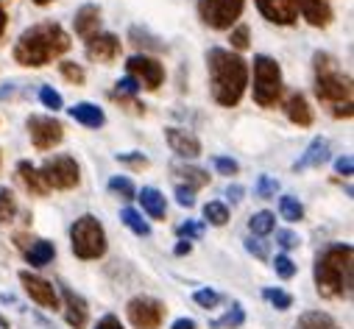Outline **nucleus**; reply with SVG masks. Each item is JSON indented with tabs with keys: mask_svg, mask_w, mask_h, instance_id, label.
<instances>
[{
	"mask_svg": "<svg viewBox=\"0 0 354 329\" xmlns=\"http://www.w3.org/2000/svg\"><path fill=\"white\" fill-rule=\"evenodd\" d=\"M70 118H73L75 123L86 126V129H101V126L106 123V115H104V109H101V106H95V104H90V101L75 104V106L70 109Z\"/></svg>",
	"mask_w": 354,
	"mask_h": 329,
	"instance_id": "obj_21",
	"label": "nucleus"
},
{
	"mask_svg": "<svg viewBox=\"0 0 354 329\" xmlns=\"http://www.w3.org/2000/svg\"><path fill=\"white\" fill-rule=\"evenodd\" d=\"M285 112H288V118H290L296 126H310V123H313V109H310V104H307V98H304L301 93H296V95L288 98Z\"/></svg>",
	"mask_w": 354,
	"mask_h": 329,
	"instance_id": "obj_24",
	"label": "nucleus"
},
{
	"mask_svg": "<svg viewBox=\"0 0 354 329\" xmlns=\"http://www.w3.org/2000/svg\"><path fill=\"white\" fill-rule=\"evenodd\" d=\"M173 173H176V179L182 182L179 187H187V190H193V193L209 185V173H204L201 168H193V164H176Z\"/></svg>",
	"mask_w": 354,
	"mask_h": 329,
	"instance_id": "obj_22",
	"label": "nucleus"
},
{
	"mask_svg": "<svg viewBox=\"0 0 354 329\" xmlns=\"http://www.w3.org/2000/svg\"><path fill=\"white\" fill-rule=\"evenodd\" d=\"M282 70L271 56L254 59V101L265 109H271L282 98Z\"/></svg>",
	"mask_w": 354,
	"mask_h": 329,
	"instance_id": "obj_6",
	"label": "nucleus"
},
{
	"mask_svg": "<svg viewBox=\"0 0 354 329\" xmlns=\"http://www.w3.org/2000/svg\"><path fill=\"white\" fill-rule=\"evenodd\" d=\"M26 126H28V134H31V142H34L37 151H50L64 137L62 123L53 120V118H48V115H31L26 120Z\"/></svg>",
	"mask_w": 354,
	"mask_h": 329,
	"instance_id": "obj_9",
	"label": "nucleus"
},
{
	"mask_svg": "<svg viewBox=\"0 0 354 329\" xmlns=\"http://www.w3.org/2000/svg\"><path fill=\"white\" fill-rule=\"evenodd\" d=\"M215 171H218V173H223V176H234L240 168H237V162H234V159L218 156V159H215Z\"/></svg>",
	"mask_w": 354,
	"mask_h": 329,
	"instance_id": "obj_42",
	"label": "nucleus"
},
{
	"mask_svg": "<svg viewBox=\"0 0 354 329\" xmlns=\"http://www.w3.org/2000/svg\"><path fill=\"white\" fill-rule=\"evenodd\" d=\"M20 282H23V288H26V293H28L39 307H45V310H56V307H59V293H56V288H53L48 279H42V276H37V274H31V271H20Z\"/></svg>",
	"mask_w": 354,
	"mask_h": 329,
	"instance_id": "obj_12",
	"label": "nucleus"
},
{
	"mask_svg": "<svg viewBox=\"0 0 354 329\" xmlns=\"http://www.w3.org/2000/svg\"><path fill=\"white\" fill-rule=\"evenodd\" d=\"M262 296L268 299L277 310H290L293 307V296L288 290H279V288H268V290H262Z\"/></svg>",
	"mask_w": 354,
	"mask_h": 329,
	"instance_id": "obj_34",
	"label": "nucleus"
},
{
	"mask_svg": "<svg viewBox=\"0 0 354 329\" xmlns=\"http://www.w3.org/2000/svg\"><path fill=\"white\" fill-rule=\"evenodd\" d=\"M120 220L134 232V234H140V237H148L151 234V226H148V220L137 212V209H131V207H126L123 212H120Z\"/></svg>",
	"mask_w": 354,
	"mask_h": 329,
	"instance_id": "obj_28",
	"label": "nucleus"
},
{
	"mask_svg": "<svg viewBox=\"0 0 354 329\" xmlns=\"http://www.w3.org/2000/svg\"><path fill=\"white\" fill-rule=\"evenodd\" d=\"M315 95L335 118L354 115L351 78L340 73L337 62L329 53H315Z\"/></svg>",
	"mask_w": 354,
	"mask_h": 329,
	"instance_id": "obj_4",
	"label": "nucleus"
},
{
	"mask_svg": "<svg viewBox=\"0 0 354 329\" xmlns=\"http://www.w3.org/2000/svg\"><path fill=\"white\" fill-rule=\"evenodd\" d=\"M70 245L73 254L78 260H98L106 252V232L101 226L98 218L93 215H81L73 226H70Z\"/></svg>",
	"mask_w": 354,
	"mask_h": 329,
	"instance_id": "obj_5",
	"label": "nucleus"
},
{
	"mask_svg": "<svg viewBox=\"0 0 354 329\" xmlns=\"http://www.w3.org/2000/svg\"><path fill=\"white\" fill-rule=\"evenodd\" d=\"M39 101H42L48 109H53V112H59V109L64 106V104H62V95H59L53 87H42V90H39Z\"/></svg>",
	"mask_w": 354,
	"mask_h": 329,
	"instance_id": "obj_38",
	"label": "nucleus"
},
{
	"mask_svg": "<svg viewBox=\"0 0 354 329\" xmlns=\"http://www.w3.org/2000/svg\"><path fill=\"white\" fill-rule=\"evenodd\" d=\"M140 204H142V212L151 218V220H165L167 215V204H165V196L156 190V187H142L137 193Z\"/></svg>",
	"mask_w": 354,
	"mask_h": 329,
	"instance_id": "obj_20",
	"label": "nucleus"
},
{
	"mask_svg": "<svg viewBox=\"0 0 354 329\" xmlns=\"http://www.w3.org/2000/svg\"><path fill=\"white\" fill-rule=\"evenodd\" d=\"M70 48V37L59 23H39L20 34L15 45V62L23 67H45Z\"/></svg>",
	"mask_w": 354,
	"mask_h": 329,
	"instance_id": "obj_3",
	"label": "nucleus"
},
{
	"mask_svg": "<svg viewBox=\"0 0 354 329\" xmlns=\"http://www.w3.org/2000/svg\"><path fill=\"white\" fill-rule=\"evenodd\" d=\"M277 190H279V182H277V179H271V176H259V182H257V196L271 198V196H277Z\"/></svg>",
	"mask_w": 354,
	"mask_h": 329,
	"instance_id": "obj_40",
	"label": "nucleus"
},
{
	"mask_svg": "<svg viewBox=\"0 0 354 329\" xmlns=\"http://www.w3.org/2000/svg\"><path fill=\"white\" fill-rule=\"evenodd\" d=\"M335 171L343 173V176H351V173H354V162H351V156H340V159L335 162Z\"/></svg>",
	"mask_w": 354,
	"mask_h": 329,
	"instance_id": "obj_46",
	"label": "nucleus"
},
{
	"mask_svg": "<svg viewBox=\"0 0 354 329\" xmlns=\"http://www.w3.org/2000/svg\"><path fill=\"white\" fill-rule=\"evenodd\" d=\"M257 9L265 20L277 26H293L299 17L296 0H257Z\"/></svg>",
	"mask_w": 354,
	"mask_h": 329,
	"instance_id": "obj_13",
	"label": "nucleus"
},
{
	"mask_svg": "<svg viewBox=\"0 0 354 329\" xmlns=\"http://www.w3.org/2000/svg\"><path fill=\"white\" fill-rule=\"evenodd\" d=\"M296 12H301V17L315 28H324L332 23V9L326 0H296Z\"/></svg>",
	"mask_w": 354,
	"mask_h": 329,
	"instance_id": "obj_17",
	"label": "nucleus"
},
{
	"mask_svg": "<svg viewBox=\"0 0 354 329\" xmlns=\"http://www.w3.org/2000/svg\"><path fill=\"white\" fill-rule=\"evenodd\" d=\"M326 159H329V142H326L324 137H315V140L307 145V151L301 153V159L293 164V168H296V173H299V171H307V168H321Z\"/></svg>",
	"mask_w": 354,
	"mask_h": 329,
	"instance_id": "obj_18",
	"label": "nucleus"
},
{
	"mask_svg": "<svg viewBox=\"0 0 354 329\" xmlns=\"http://www.w3.org/2000/svg\"><path fill=\"white\" fill-rule=\"evenodd\" d=\"M62 296H64V321L73 329H84L86 321H90V307H86V301L78 293H73L70 288H62Z\"/></svg>",
	"mask_w": 354,
	"mask_h": 329,
	"instance_id": "obj_16",
	"label": "nucleus"
},
{
	"mask_svg": "<svg viewBox=\"0 0 354 329\" xmlns=\"http://www.w3.org/2000/svg\"><path fill=\"white\" fill-rule=\"evenodd\" d=\"M243 3L245 0H198V15L209 28L223 31L232 28L234 20L243 15Z\"/></svg>",
	"mask_w": 354,
	"mask_h": 329,
	"instance_id": "obj_8",
	"label": "nucleus"
},
{
	"mask_svg": "<svg viewBox=\"0 0 354 329\" xmlns=\"http://www.w3.org/2000/svg\"><path fill=\"white\" fill-rule=\"evenodd\" d=\"M118 162H129V164H140V168H145V164H148V159L145 156H140V153H118Z\"/></svg>",
	"mask_w": 354,
	"mask_h": 329,
	"instance_id": "obj_48",
	"label": "nucleus"
},
{
	"mask_svg": "<svg viewBox=\"0 0 354 329\" xmlns=\"http://www.w3.org/2000/svg\"><path fill=\"white\" fill-rule=\"evenodd\" d=\"M109 190H112L115 196L126 198V201L137 198V187H134L131 179H126V176H115V179H109Z\"/></svg>",
	"mask_w": 354,
	"mask_h": 329,
	"instance_id": "obj_31",
	"label": "nucleus"
},
{
	"mask_svg": "<svg viewBox=\"0 0 354 329\" xmlns=\"http://www.w3.org/2000/svg\"><path fill=\"white\" fill-rule=\"evenodd\" d=\"M53 257H56V249H53V243H48V240L31 243V249L26 252V260H28L31 268H42V265L53 263Z\"/></svg>",
	"mask_w": 354,
	"mask_h": 329,
	"instance_id": "obj_25",
	"label": "nucleus"
},
{
	"mask_svg": "<svg viewBox=\"0 0 354 329\" xmlns=\"http://www.w3.org/2000/svg\"><path fill=\"white\" fill-rule=\"evenodd\" d=\"M354 279V252L348 243H332L315 260V290L324 299H348Z\"/></svg>",
	"mask_w": 354,
	"mask_h": 329,
	"instance_id": "obj_1",
	"label": "nucleus"
},
{
	"mask_svg": "<svg viewBox=\"0 0 354 329\" xmlns=\"http://www.w3.org/2000/svg\"><path fill=\"white\" fill-rule=\"evenodd\" d=\"M59 70H62V75L70 81V84H84V78H86L84 67H81V64H75V62H62V64H59Z\"/></svg>",
	"mask_w": 354,
	"mask_h": 329,
	"instance_id": "obj_35",
	"label": "nucleus"
},
{
	"mask_svg": "<svg viewBox=\"0 0 354 329\" xmlns=\"http://www.w3.org/2000/svg\"><path fill=\"white\" fill-rule=\"evenodd\" d=\"M126 315H129V321L137 329H159L162 315H165V307H162V301H156L151 296H137V299L129 301Z\"/></svg>",
	"mask_w": 354,
	"mask_h": 329,
	"instance_id": "obj_10",
	"label": "nucleus"
},
{
	"mask_svg": "<svg viewBox=\"0 0 354 329\" xmlns=\"http://www.w3.org/2000/svg\"><path fill=\"white\" fill-rule=\"evenodd\" d=\"M201 234H204V226H201V223L187 220V223L179 226V237H182V240H198Z\"/></svg>",
	"mask_w": 354,
	"mask_h": 329,
	"instance_id": "obj_41",
	"label": "nucleus"
},
{
	"mask_svg": "<svg viewBox=\"0 0 354 329\" xmlns=\"http://www.w3.org/2000/svg\"><path fill=\"white\" fill-rule=\"evenodd\" d=\"M17 215V201L9 187H0V223H9Z\"/></svg>",
	"mask_w": 354,
	"mask_h": 329,
	"instance_id": "obj_30",
	"label": "nucleus"
},
{
	"mask_svg": "<svg viewBox=\"0 0 354 329\" xmlns=\"http://www.w3.org/2000/svg\"><path fill=\"white\" fill-rule=\"evenodd\" d=\"M193 299H196V304H198V307H204V310H212V307H218V304H221V293H215V290H209V288L196 290V293H193Z\"/></svg>",
	"mask_w": 354,
	"mask_h": 329,
	"instance_id": "obj_36",
	"label": "nucleus"
},
{
	"mask_svg": "<svg viewBox=\"0 0 354 329\" xmlns=\"http://www.w3.org/2000/svg\"><path fill=\"white\" fill-rule=\"evenodd\" d=\"M245 249H248L251 254H257V257H262V260H265V257H268V252H265V245H262V243H254V240H245Z\"/></svg>",
	"mask_w": 354,
	"mask_h": 329,
	"instance_id": "obj_49",
	"label": "nucleus"
},
{
	"mask_svg": "<svg viewBox=\"0 0 354 329\" xmlns=\"http://www.w3.org/2000/svg\"><path fill=\"white\" fill-rule=\"evenodd\" d=\"M243 321H245V312H243V307H232V312H226L223 318L212 321V329H237Z\"/></svg>",
	"mask_w": 354,
	"mask_h": 329,
	"instance_id": "obj_33",
	"label": "nucleus"
},
{
	"mask_svg": "<svg viewBox=\"0 0 354 329\" xmlns=\"http://www.w3.org/2000/svg\"><path fill=\"white\" fill-rule=\"evenodd\" d=\"M277 243L282 245V249H296V245H299V237H296L293 232L282 229V232H277Z\"/></svg>",
	"mask_w": 354,
	"mask_h": 329,
	"instance_id": "obj_44",
	"label": "nucleus"
},
{
	"mask_svg": "<svg viewBox=\"0 0 354 329\" xmlns=\"http://www.w3.org/2000/svg\"><path fill=\"white\" fill-rule=\"evenodd\" d=\"M296 329H337L326 312H304L296 321Z\"/></svg>",
	"mask_w": 354,
	"mask_h": 329,
	"instance_id": "obj_27",
	"label": "nucleus"
},
{
	"mask_svg": "<svg viewBox=\"0 0 354 329\" xmlns=\"http://www.w3.org/2000/svg\"><path fill=\"white\" fill-rule=\"evenodd\" d=\"M95 329H123V323H120V318L118 315H104L101 321H98V326Z\"/></svg>",
	"mask_w": 354,
	"mask_h": 329,
	"instance_id": "obj_47",
	"label": "nucleus"
},
{
	"mask_svg": "<svg viewBox=\"0 0 354 329\" xmlns=\"http://www.w3.org/2000/svg\"><path fill=\"white\" fill-rule=\"evenodd\" d=\"M226 196H229L232 201H240V196H243V190H240V187H232V190H229Z\"/></svg>",
	"mask_w": 354,
	"mask_h": 329,
	"instance_id": "obj_52",
	"label": "nucleus"
},
{
	"mask_svg": "<svg viewBox=\"0 0 354 329\" xmlns=\"http://www.w3.org/2000/svg\"><path fill=\"white\" fill-rule=\"evenodd\" d=\"M209 64V84H212V98L218 106H237L245 84H248V67L245 62L223 48H212L207 56Z\"/></svg>",
	"mask_w": 354,
	"mask_h": 329,
	"instance_id": "obj_2",
	"label": "nucleus"
},
{
	"mask_svg": "<svg viewBox=\"0 0 354 329\" xmlns=\"http://www.w3.org/2000/svg\"><path fill=\"white\" fill-rule=\"evenodd\" d=\"M274 271H277L282 279H293V276H296V263H293L288 254H279V257L274 260Z\"/></svg>",
	"mask_w": 354,
	"mask_h": 329,
	"instance_id": "obj_37",
	"label": "nucleus"
},
{
	"mask_svg": "<svg viewBox=\"0 0 354 329\" xmlns=\"http://www.w3.org/2000/svg\"><path fill=\"white\" fill-rule=\"evenodd\" d=\"M98 28H101V9L95 3H84L75 12V34L86 39V37L98 34Z\"/></svg>",
	"mask_w": 354,
	"mask_h": 329,
	"instance_id": "obj_19",
	"label": "nucleus"
},
{
	"mask_svg": "<svg viewBox=\"0 0 354 329\" xmlns=\"http://www.w3.org/2000/svg\"><path fill=\"white\" fill-rule=\"evenodd\" d=\"M39 176H42L48 190H73L81 182L78 162L73 156H53V159H48L39 168Z\"/></svg>",
	"mask_w": 354,
	"mask_h": 329,
	"instance_id": "obj_7",
	"label": "nucleus"
},
{
	"mask_svg": "<svg viewBox=\"0 0 354 329\" xmlns=\"http://www.w3.org/2000/svg\"><path fill=\"white\" fill-rule=\"evenodd\" d=\"M37 6H48V3H53V0H34Z\"/></svg>",
	"mask_w": 354,
	"mask_h": 329,
	"instance_id": "obj_54",
	"label": "nucleus"
},
{
	"mask_svg": "<svg viewBox=\"0 0 354 329\" xmlns=\"http://www.w3.org/2000/svg\"><path fill=\"white\" fill-rule=\"evenodd\" d=\"M17 176H20L23 187H26L31 196H45V193H48V187H45V182H42V176H39V171L34 168L31 162H17Z\"/></svg>",
	"mask_w": 354,
	"mask_h": 329,
	"instance_id": "obj_23",
	"label": "nucleus"
},
{
	"mask_svg": "<svg viewBox=\"0 0 354 329\" xmlns=\"http://www.w3.org/2000/svg\"><path fill=\"white\" fill-rule=\"evenodd\" d=\"M0 326H3V329H9V321H6L3 315H0Z\"/></svg>",
	"mask_w": 354,
	"mask_h": 329,
	"instance_id": "obj_55",
	"label": "nucleus"
},
{
	"mask_svg": "<svg viewBox=\"0 0 354 329\" xmlns=\"http://www.w3.org/2000/svg\"><path fill=\"white\" fill-rule=\"evenodd\" d=\"M274 226H277V218H274V212H268V209L251 215V220H248V229H251V234H257V237L271 234Z\"/></svg>",
	"mask_w": 354,
	"mask_h": 329,
	"instance_id": "obj_26",
	"label": "nucleus"
},
{
	"mask_svg": "<svg viewBox=\"0 0 354 329\" xmlns=\"http://www.w3.org/2000/svg\"><path fill=\"white\" fill-rule=\"evenodd\" d=\"M165 137H167L170 151H176V153L185 156V159H196V156L201 153V142H198V137H196L193 131H187V129L170 126V129H165Z\"/></svg>",
	"mask_w": 354,
	"mask_h": 329,
	"instance_id": "obj_15",
	"label": "nucleus"
},
{
	"mask_svg": "<svg viewBox=\"0 0 354 329\" xmlns=\"http://www.w3.org/2000/svg\"><path fill=\"white\" fill-rule=\"evenodd\" d=\"M176 201H179L182 207H196V196H193V190H187V187L176 190Z\"/></svg>",
	"mask_w": 354,
	"mask_h": 329,
	"instance_id": "obj_45",
	"label": "nucleus"
},
{
	"mask_svg": "<svg viewBox=\"0 0 354 329\" xmlns=\"http://www.w3.org/2000/svg\"><path fill=\"white\" fill-rule=\"evenodd\" d=\"M126 73L137 81L140 90H159V84L165 81V67L151 56H131L126 62Z\"/></svg>",
	"mask_w": 354,
	"mask_h": 329,
	"instance_id": "obj_11",
	"label": "nucleus"
},
{
	"mask_svg": "<svg viewBox=\"0 0 354 329\" xmlns=\"http://www.w3.org/2000/svg\"><path fill=\"white\" fill-rule=\"evenodd\" d=\"M140 93V84L131 78V75H126V78H120L118 81V90H115V95H120V98H134Z\"/></svg>",
	"mask_w": 354,
	"mask_h": 329,
	"instance_id": "obj_39",
	"label": "nucleus"
},
{
	"mask_svg": "<svg viewBox=\"0 0 354 329\" xmlns=\"http://www.w3.org/2000/svg\"><path fill=\"white\" fill-rule=\"evenodd\" d=\"M279 215H282L288 223H296V220L304 218V207H301L293 196H282V198H279Z\"/></svg>",
	"mask_w": 354,
	"mask_h": 329,
	"instance_id": "obj_29",
	"label": "nucleus"
},
{
	"mask_svg": "<svg viewBox=\"0 0 354 329\" xmlns=\"http://www.w3.org/2000/svg\"><path fill=\"white\" fill-rule=\"evenodd\" d=\"M204 218H207V223H212V226H223V223L229 220V209H226L221 201H209V204L204 207Z\"/></svg>",
	"mask_w": 354,
	"mask_h": 329,
	"instance_id": "obj_32",
	"label": "nucleus"
},
{
	"mask_svg": "<svg viewBox=\"0 0 354 329\" xmlns=\"http://www.w3.org/2000/svg\"><path fill=\"white\" fill-rule=\"evenodd\" d=\"M3 31H6V12L0 6V37H3Z\"/></svg>",
	"mask_w": 354,
	"mask_h": 329,
	"instance_id": "obj_53",
	"label": "nucleus"
},
{
	"mask_svg": "<svg viewBox=\"0 0 354 329\" xmlns=\"http://www.w3.org/2000/svg\"><path fill=\"white\" fill-rule=\"evenodd\" d=\"M86 56H90L93 62H115L118 53H120V39L115 34H93V37H86V45H84Z\"/></svg>",
	"mask_w": 354,
	"mask_h": 329,
	"instance_id": "obj_14",
	"label": "nucleus"
},
{
	"mask_svg": "<svg viewBox=\"0 0 354 329\" xmlns=\"http://www.w3.org/2000/svg\"><path fill=\"white\" fill-rule=\"evenodd\" d=\"M170 329H196V321L193 318H179V321H173Z\"/></svg>",
	"mask_w": 354,
	"mask_h": 329,
	"instance_id": "obj_51",
	"label": "nucleus"
},
{
	"mask_svg": "<svg viewBox=\"0 0 354 329\" xmlns=\"http://www.w3.org/2000/svg\"><path fill=\"white\" fill-rule=\"evenodd\" d=\"M232 45H234L237 50H245V48H248V28H245V26H237V28L232 31Z\"/></svg>",
	"mask_w": 354,
	"mask_h": 329,
	"instance_id": "obj_43",
	"label": "nucleus"
},
{
	"mask_svg": "<svg viewBox=\"0 0 354 329\" xmlns=\"http://www.w3.org/2000/svg\"><path fill=\"white\" fill-rule=\"evenodd\" d=\"M173 252H176V257H185V254H190V252H193V243H190V240H179V243H176V249H173Z\"/></svg>",
	"mask_w": 354,
	"mask_h": 329,
	"instance_id": "obj_50",
	"label": "nucleus"
}]
</instances>
